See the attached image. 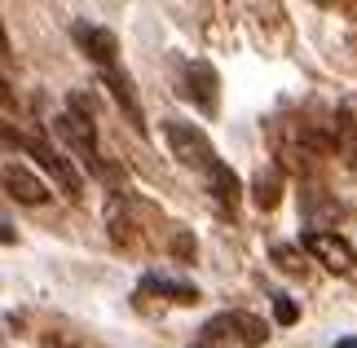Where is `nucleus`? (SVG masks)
<instances>
[{
    "label": "nucleus",
    "instance_id": "obj_1",
    "mask_svg": "<svg viewBox=\"0 0 357 348\" xmlns=\"http://www.w3.org/2000/svg\"><path fill=\"white\" fill-rule=\"evenodd\" d=\"M53 133H58L62 142L71 146L93 172L111 176V168H106V163L98 159V128H93V106H89V97H84V93H75V97H71V110L53 119Z\"/></svg>",
    "mask_w": 357,
    "mask_h": 348
},
{
    "label": "nucleus",
    "instance_id": "obj_2",
    "mask_svg": "<svg viewBox=\"0 0 357 348\" xmlns=\"http://www.w3.org/2000/svg\"><path fill=\"white\" fill-rule=\"evenodd\" d=\"M265 322L252 313H216L208 326L195 335L190 348H260L265 344Z\"/></svg>",
    "mask_w": 357,
    "mask_h": 348
},
{
    "label": "nucleus",
    "instance_id": "obj_3",
    "mask_svg": "<svg viewBox=\"0 0 357 348\" xmlns=\"http://www.w3.org/2000/svg\"><path fill=\"white\" fill-rule=\"evenodd\" d=\"M5 142H9V146L18 142L26 155L40 163V168H45L66 194H71V199H79V194H84V181H79V172L71 168V163H66V155H62V150L53 146V142H45V137H13V128H5Z\"/></svg>",
    "mask_w": 357,
    "mask_h": 348
},
{
    "label": "nucleus",
    "instance_id": "obj_4",
    "mask_svg": "<svg viewBox=\"0 0 357 348\" xmlns=\"http://www.w3.org/2000/svg\"><path fill=\"white\" fill-rule=\"evenodd\" d=\"M163 137H168V146H172V155L185 163V168H199L203 176H208L216 163V150H212V142H208V133L203 128H195V123H181V119H168L163 123Z\"/></svg>",
    "mask_w": 357,
    "mask_h": 348
},
{
    "label": "nucleus",
    "instance_id": "obj_5",
    "mask_svg": "<svg viewBox=\"0 0 357 348\" xmlns=\"http://www.w3.org/2000/svg\"><path fill=\"white\" fill-rule=\"evenodd\" d=\"M300 243H305V252L318 256L331 273H349L353 264H357L353 243L340 239V234H331V229H305V234H300Z\"/></svg>",
    "mask_w": 357,
    "mask_h": 348
},
{
    "label": "nucleus",
    "instance_id": "obj_6",
    "mask_svg": "<svg viewBox=\"0 0 357 348\" xmlns=\"http://www.w3.org/2000/svg\"><path fill=\"white\" fill-rule=\"evenodd\" d=\"M181 97L195 102L203 115H216V102H221V80L208 62H185L181 66Z\"/></svg>",
    "mask_w": 357,
    "mask_h": 348
},
{
    "label": "nucleus",
    "instance_id": "obj_7",
    "mask_svg": "<svg viewBox=\"0 0 357 348\" xmlns=\"http://www.w3.org/2000/svg\"><path fill=\"white\" fill-rule=\"evenodd\" d=\"M71 40L84 49V58H93L102 71H115V53H119V40L106 31V27H89V22H75L71 27Z\"/></svg>",
    "mask_w": 357,
    "mask_h": 348
},
{
    "label": "nucleus",
    "instance_id": "obj_8",
    "mask_svg": "<svg viewBox=\"0 0 357 348\" xmlns=\"http://www.w3.org/2000/svg\"><path fill=\"white\" fill-rule=\"evenodd\" d=\"M102 80H106V89H111V97L119 102V110L128 115V123H132V133H146V115H142V106H137V93H132V80L123 75V71H102Z\"/></svg>",
    "mask_w": 357,
    "mask_h": 348
},
{
    "label": "nucleus",
    "instance_id": "obj_9",
    "mask_svg": "<svg viewBox=\"0 0 357 348\" xmlns=\"http://www.w3.org/2000/svg\"><path fill=\"white\" fill-rule=\"evenodd\" d=\"M5 190H9V199H18V203H26V207H36V203L49 199L45 181H36L26 168H18V163H5Z\"/></svg>",
    "mask_w": 357,
    "mask_h": 348
},
{
    "label": "nucleus",
    "instance_id": "obj_10",
    "mask_svg": "<svg viewBox=\"0 0 357 348\" xmlns=\"http://www.w3.org/2000/svg\"><path fill=\"white\" fill-rule=\"evenodd\" d=\"M282 199V168L278 163H265L256 176H252V203L260 207V212H273Z\"/></svg>",
    "mask_w": 357,
    "mask_h": 348
},
{
    "label": "nucleus",
    "instance_id": "obj_11",
    "mask_svg": "<svg viewBox=\"0 0 357 348\" xmlns=\"http://www.w3.org/2000/svg\"><path fill=\"white\" fill-rule=\"evenodd\" d=\"M208 190H212V199L221 203V207H229V212H234V207H238V199H243L238 172L229 168V163H216V168L208 172Z\"/></svg>",
    "mask_w": 357,
    "mask_h": 348
},
{
    "label": "nucleus",
    "instance_id": "obj_12",
    "mask_svg": "<svg viewBox=\"0 0 357 348\" xmlns=\"http://www.w3.org/2000/svg\"><path fill=\"white\" fill-rule=\"evenodd\" d=\"M142 287L155 291V296H168V300H176V304H195V300H199V291L190 287V282H172V278H159V273H150Z\"/></svg>",
    "mask_w": 357,
    "mask_h": 348
},
{
    "label": "nucleus",
    "instance_id": "obj_13",
    "mask_svg": "<svg viewBox=\"0 0 357 348\" xmlns=\"http://www.w3.org/2000/svg\"><path fill=\"white\" fill-rule=\"evenodd\" d=\"M273 260H278V264H282L287 273H300V269H305V256H300L296 247H282V243L273 247Z\"/></svg>",
    "mask_w": 357,
    "mask_h": 348
},
{
    "label": "nucleus",
    "instance_id": "obj_14",
    "mask_svg": "<svg viewBox=\"0 0 357 348\" xmlns=\"http://www.w3.org/2000/svg\"><path fill=\"white\" fill-rule=\"evenodd\" d=\"M273 317H278L282 326H291L296 317H300V309H296V300H291V296H273Z\"/></svg>",
    "mask_w": 357,
    "mask_h": 348
},
{
    "label": "nucleus",
    "instance_id": "obj_15",
    "mask_svg": "<svg viewBox=\"0 0 357 348\" xmlns=\"http://www.w3.org/2000/svg\"><path fill=\"white\" fill-rule=\"evenodd\" d=\"M176 256H181V260H190V256H195V243H190L185 234H181V239H176Z\"/></svg>",
    "mask_w": 357,
    "mask_h": 348
},
{
    "label": "nucleus",
    "instance_id": "obj_16",
    "mask_svg": "<svg viewBox=\"0 0 357 348\" xmlns=\"http://www.w3.org/2000/svg\"><path fill=\"white\" fill-rule=\"evenodd\" d=\"M335 348H357V335H349V340H340Z\"/></svg>",
    "mask_w": 357,
    "mask_h": 348
}]
</instances>
